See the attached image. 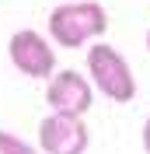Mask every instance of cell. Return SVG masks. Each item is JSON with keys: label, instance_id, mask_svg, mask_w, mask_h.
I'll return each mask as SVG.
<instances>
[{"label": "cell", "instance_id": "obj_1", "mask_svg": "<svg viewBox=\"0 0 150 154\" xmlns=\"http://www.w3.org/2000/svg\"><path fill=\"white\" fill-rule=\"evenodd\" d=\"M108 28V14L98 0H66L49 14V38L63 49L87 46Z\"/></svg>", "mask_w": 150, "mask_h": 154}, {"label": "cell", "instance_id": "obj_2", "mask_svg": "<svg viewBox=\"0 0 150 154\" xmlns=\"http://www.w3.org/2000/svg\"><path fill=\"white\" fill-rule=\"evenodd\" d=\"M87 74L108 102H133L136 98V77L115 46L98 42V46L87 49Z\"/></svg>", "mask_w": 150, "mask_h": 154}, {"label": "cell", "instance_id": "obj_3", "mask_svg": "<svg viewBox=\"0 0 150 154\" xmlns=\"http://www.w3.org/2000/svg\"><path fill=\"white\" fill-rule=\"evenodd\" d=\"M7 56L14 63V70L35 81H49L56 70V49L49 46V38L35 28H21L10 35L7 42Z\"/></svg>", "mask_w": 150, "mask_h": 154}, {"label": "cell", "instance_id": "obj_4", "mask_svg": "<svg viewBox=\"0 0 150 154\" xmlns=\"http://www.w3.org/2000/svg\"><path fill=\"white\" fill-rule=\"evenodd\" d=\"M38 144H42V154H84L91 144L84 116H66V112L46 116L38 123Z\"/></svg>", "mask_w": 150, "mask_h": 154}, {"label": "cell", "instance_id": "obj_5", "mask_svg": "<svg viewBox=\"0 0 150 154\" xmlns=\"http://www.w3.org/2000/svg\"><path fill=\"white\" fill-rule=\"evenodd\" d=\"M46 102L52 112H66V116H84L94 105V91L91 81L80 77L77 70H59V74L49 77L46 88Z\"/></svg>", "mask_w": 150, "mask_h": 154}, {"label": "cell", "instance_id": "obj_6", "mask_svg": "<svg viewBox=\"0 0 150 154\" xmlns=\"http://www.w3.org/2000/svg\"><path fill=\"white\" fill-rule=\"evenodd\" d=\"M0 154H42L38 147H32L28 140H21L10 130H0Z\"/></svg>", "mask_w": 150, "mask_h": 154}, {"label": "cell", "instance_id": "obj_7", "mask_svg": "<svg viewBox=\"0 0 150 154\" xmlns=\"http://www.w3.org/2000/svg\"><path fill=\"white\" fill-rule=\"evenodd\" d=\"M143 151L150 154V116H147V123H143Z\"/></svg>", "mask_w": 150, "mask_h": 154}, {"label": "cell", "instance_id": "obj_8", "mask_svg": "<svg viewBox=\"0 0 150 154\" xmlns=\"http://www.w3.org/2000/svg\"><path fill=\"white\" fill-rule=\"evenodd\" d=\"M147 53H150V32H147Z\"/></svg>", "mask_w": 150, "mask_h": 154}]
</instances>
